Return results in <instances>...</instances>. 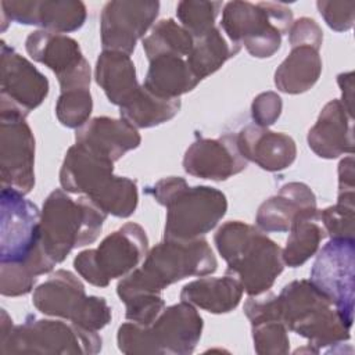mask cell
Listing matches in <instances>:
<instances>
[{"mask_svg": "<svg viewBox=\"0 0 355 355\" xmlns=\"http://www.w3.org/2000/svg\"><path fill=\"white\" fill-rule=\"evenodd\" d=\"M216 258L205 239L166 240L146 255L116 286L121 301L139 294H159L165 287L190 276H207L216 270Z\"/></svg>", "mask_w": 355, "mask_h": 355, "instance_id": "6da1fadb", "label": "cell"}, {"mask_svg": "<svg viewBox=\"0 0 355 355\" xmlns=\"http://www.w3.org/2000/svg\"><path fill=\"white\" fill-rule=\"evenodd\" d=\"M275 318L287 330L305 337L311 352L349 340L352 322L347 320L331 301L311 282L294 280L272 295Z\"/></svg>", "mask_w": 355, "mask_h": 355, "instance_id": "7a4b0ae2", "label": "cell"}, {"mask_svg": "<svg viewBox=\"0 0 355 355\" xmlns=\"http://www.w3.org/2000/svg\"><path fill=\"white\" fill-rule=\"evenodd\" d=\"M112 171L111 159L73 144L62 161L60 183L68 193L83 194L104 214L128 218L137 207V186L132 179L115 176Z\"/></svg>", "mask_w": 355, "mask_h": 355, "instance_id": "3957f363", "label": "cell"}, {"mask_svg": "<svg viewBox=\"0 0 355 355\" xmlns=\"http://www.w3.org/2000/svg\"><path fill=\"white\" fill-rule=\"evenodd\" d=\"M215 245L250 297L266 293L283 272L282 248L259 229L240 220L223 223L214 237Z\"/></svg>", "mask_w": 355, "mask_h": 355, "instance_id": "277c9868", "label": "cell"}, {"mask_svg": "<svg viewBox=\"0 0 355 355\" xmlns=\"http://www.w3.org/2000/svg\"><path fill=\"white\" fill-rule=\"evenodd\" d=\"M146 193L166 207L164 239L194 240L211 232L225 216L226 196L209 186L190 187L183 178H164Z\"/></svg>", "mask_w": 355, "mask_h": 355, "instance_id": "5b68a950", "label": "cell"}, {"mask_svg": "<svg viewBox=\"0 0 355 355\" xmlns=\"http://www.w3.org/2000/svg\"><path fill=\"white\" fill-rule=\"evenodd\" d=\"M107 218L89 198L72 200L61 189L44 200L40 214V248L54 265L78 247L92 244L101 233Z\"/></svg>", "mask_w": 355, "mask_h": 355, "instance_id": "8992f818", "label": "cell"}, {"mask_svg": "<svg viewBox=\"0 0 355 355\" xmlns=\"http://www.w3.org/2000/svg\"><path fill=\"white\" fill-rule=\"evenodd\" d=\"M202 319L184 301L164 308L150 324L128 322L118 329V348L123 354L187 355L200 341Z\"/></svg>", "mask_w": 355, "mask_h": 355, "instance_id": "52a82bcc", "label": "cell"}, {"mask_svg": "<svg viewBox=\"0 0 355 355\" xmlns=\"http://www.w3.org/2000/svg\"><path fill=\"white\" fill-rule=\"evenodd\" d=\"M293 25L291 10L282 3L230 1L225 6L220 26L233 44L244 46L257 58L272 57L282 36Z\"/></svg>", "mask_w": 355, "mask_h": 355, "instance_id": "ba28073f", "label": "cell"}, {"mask_svg": "<svg viewBox=\"0 0 355 355\" xmlns=\"http://www.w3.org/2000/svg\"><path fill=\"white\" fill-rule=\"evenodd\" d=\"M0 263L26 265L39 276L55 265L40 248V214L24 194L1 187L0 196Z\"/></svg>", "mask_w": 355, "mask_h": 355, "instance_id": "9c48e42d", "label": "cell"}, {"mask_svg": "<svg viewBox=\"0 0 355 355\" xmlns=\"http://www.w3.org/2000/svg\"><path fill=\"white\" fill-rule=\"evenodd\" d=\"M148 239L133 222L108 234L97 248L85 250L73 259L76 272L90 284L107 287L112 279L130 273L147 255Z\"/></svg>", "mask_w": 355, "mask_h": 355, "instance_id": "30bf717a", "label": "cell"}, {"mask_svg": "<svg viewBox=\"0 0 355 355\" xmlns=\"http://www.w3.org/2000/svg\"><path fill=\"white\" fill-rule=\"evenodd\" d=\"M33 305L44 315L68 319L90 331H98L111 320L107 301L101 297H87L82 282L64 269L54 272L35 288Z\"/></svg>", "mask_w": 355, "mask_h": 355, "instance_id": "8fae6325", "label": "cell"}, {"mask_svg": "<svg viewBox=\"0 0 355 355\" xmlns=\"http://www.w3.org/2000/svg\"><path fill=\"white\" fill-rule=\"evenodd\" d=\"M1 354H97L101 338L97 331L82 329L73 323L36 319L29 316L22 324L0 338Z\"/></svg>", "mask_w": 355, "mask_h": 355, "instance_id": "7c38bea8", "label": "cell"}, {"mask_svg": "<svg viewBox=\"0 0 355 355\" xmlns=\"http://www.w3.org/2000/svg\"><path fill=\"white\" fill-rule=\"evenodd\" d=\"M354 266L355 239H330L316 257L309 279L349 322H354Z\"/></svg>", "mask_w": 355, "mask_h": 355, "instance_id": "4fadbf2b", "label": "cell"}, {"mask_svg": "<svg viewBox=\"0 0 355 355\" xmlns=\"http://www.w3.org/2000/svg\"><path fill=\"white\" fill-rule=\"evenodd\" d=\"M35 137L25 115L0 108L1 187L28 194L35 186Z\"/></svg>", "mask_w": 355, "mask_h": 355, "instance_id": "5bb4252c", "label": "cell"}, {"mask_svg": "<svg viewBox=\"0 0 355 355\" xmlns=\"http://www.w3.org/2000/svg\"><path fill=\"white\" fill-rule=\"evenodd\" d=\"M25 47L35 61L55 73L61 92L90 87V65L75 39L39 29L26 37Z\"/></svg>", "mask_w": 355, "mask_h": 355, "instance_id": "9a60e30c", "label": "cell"}, {"mask_svg": "<svg viewBox=\"0 0 355 355\" xmlns=\"http://www.w3.org/2000/svg\"><path fill=\"white\" fill-rule=\"evenodd\" d=\"M158 11L159 3L151 0L108 1L100 17L103 49L130 55L137 40L155 21Z\"/></svg>", "mask_w": 355, "mask_h": 355, "instance_id": "2e32d148", "label": "cell"}, {"mask_svg": "<svg viewBox=\"0 0 355 355\" xmlns=\"http://www.w3.org/2000/svg\"><path fill=\"white\" fill-rule=\"evenodd\" d=\"M0 108L28 115L49 94V80L25 57L1 42Z\"/></svg>", "mask_w": 355, "mask_h": 355, "instance_id": "e0dca14e", "label": "cell"}, {"mask_svg": "<svg viewBox=\"0 0 355 355\" xmlns=\"http://www.w3.org/2000/svg\"><path fill=\"white\" fill-rule=\"evenodd\" d=\"M183 168L196 178L226 180L244 171L247 159L237 147L236 135L227 133L219 139L198 137L194 140L186 150Z\"/></svg>", "mask_w": 355, "mask_h": 355, "instance_id": "ac0fdd59", "label": "cell"}, {"mask_svg": "<svg viewBox=\"0 0 355 355\" xmlns=\"http://www.w3.org/2000/svg\"><path fill=\"white\" fill-rule=\"evenodd\" d=\"M3 17L24 25L65 33L78 31L86 19V7L75 0H3Z\"/></svg>", "mask_w": 355, "mask_h": 355, "instance_id": "d6986e66", "label": "cell"}, {"mask_svg": "<svg viewBox=\"0 0 355 355\" xmlns=\"http://www.w3.org/2000/svg\"><path fill=\"white\" fill-rule=\"evenodd\" d=\"M237 147L247 161L265 171L279 172L288 168L295 157V141L286 133L272 132L258 125H248L237 135Z\"/></svg>", "mask_w": 355, "mask_h": 355, "instance_id": "ffe728a7", "label": "cell"}, {"mask_svg": "<svg viewBox=\"0 0 355 355\" xmlns=\"http://www.w3.org/2000/svg\"><path fill=\"white\" fill-rule=\"evenodd\" d=\"M354 116L340 100L329 101L308 132L311 150L326 159L354 153Z\"/></svg>", "mask_w": 355, "mask_h": 355, "instance_id": "44dd1931", "label": "cell"}, {"mask_svg": "<svg viewBox=\"0 0 355 355\" xmlns=\"http://www.w3.org/2000/svg\"><path fill=\"white\" fill-rule=\"evenodd\" d=\"M75 140L76 144L115 162L128 151L137 148L141 137L137 129L122 118L96 116L76 130Z\"/></svg>", "mask_w": 355, "mask_h": 355, "instance_id": "7402d4cb", "label": "cell"}, {"mask_svg": "<svg viewBox=\"0 0 355 355\" xmlns=\"http://www.w3.org/2000/svg\"><path fill=\"white\" fill-rule=\"evenodd\" d=\"M316 197L313 191L300 182H290L279 193L261 204L255 222L263 232H288L293 222L302 214L315 212Z\"/></svg>", "mask_w": 355, "mask_h": 355, "instance_id": "603a6c76", "label": "cell"}, {"mask_svg": "<svg viewBox=\"0 0 355 355\" xmlns=\"http://www.w3.org/2000/svg\"><path fill=\"white\" fill-rule=\"evenodd\" d=\"M94 78L110 103L118 107L129 103L141 87L130 55L121 51L103 50L96 62Z\"/></svg>", "mask_w": 355, "mask_h": 355, "instance_id": "cb8c5ba5", "label": "cell"}, {"mask_svg": "<svg viewBox=\"0 0 355 355\" xmlns=\"http://www.w3.org/2000/svg\"><path fill=\"white\" fill-rule=\"evenodd\" d=\"M148 61L150 68L143 86L157 97L179 98L200 83V79L193 73L184 57L159 54Z\"/></svg>", "mask_w": 355, "mask_h": 355, "instance_id": "d4e9b609", "label": "cell"}, {"mask_svg": "<svg viewBox=\"0 0 355 355\" xmlns=\"http://www.w3.org/2000/svg\"><path fill=\"white\" fill-rule=\"evenodd\" d=\"M240 282L227 275L223 277H202L187 283L180 291V300L211 313L233 311L243 297Z\"/></svg>", "mask_w": 355, "mask_h": 355, "instance_id": "484cf974", "label": "cell"}, {"mask_svg": "<svg viewBox=\"0 0 355 355\" xmlns=\"http://www.w3.org/2000/svg\"><path fill=\"white\" fill-rule=\"evenodd\" d=\"M322 60L319 49L312 46H294L275 72V85L280 92L300 94L309 90L319 79Z\"/></svg>", "mask_w": 355, "mask_h": 355, "instance_id": "4316f807", "label": "cell"}, {"mask_svg": "<svg viewBox=\"0 0 355 355\" xmlns=\"http://www.w3.org/2000/svg\"><path fill=\"white\" fill-rule=\"evenodd\" d=\"M240 51V46L227 43L218 28L194 37L190 54L186 61L193 73L201 80L218 71L229 58Z\"/></svg>", "mask_w": 355, "mask_h": 355, "instance_id": "83f0119b", "label": "cell"}, {"mask_svg": "<svg viewBox=\"0 0 355 355\" xmlns=\"http://www.w3.org/2000/svg\"><path fill=\"white\" fill-rule=\"evenodd\" d=\"M326 232L320 225L318 211L300 215L290 227L286 247L282 250L284 265L297 268L304 265L319 248Z\"/></svg>", "mask_w": 355, "mask_h": 355, "instance_id": "f1b7e54d", "label": "cell"}, {"mask_svg": "<svg viewBox=\"0 0 355 355\" xmlns=\"http://www.w3.org/2000/svg\"><path fill=\"white\" fill-rule=\"evenodd\" d=\"M179 98H161L140 87L137 94L119 107L121 118L137 128H153L172 119L180 110Z\"/></svg>", "mask_w": 355, "mask_h": 355, "instance_id": "f546056e", "label": "cell"}, {"mask_svg": "<svg viewBox=\"0 0 355 355\" xmlns=\"http://www.w3.org/2000/svg\"><path fill=\"white\" fill-rule=\"evenodd\" d=\"M194 37L172 18L161 19L151 33L143 39V49L148 60L159 54H178L187 57L191 51Z\"/></svg>", "mask_w": 355, "mask_h": 355, "instance_id": "4dcf8cb0", "label": "cell"}, {"mask_svg": "<svg viewBox=\"0 0 355 355\" xmlns=\"http://www.w3.org/2000/svg\"><path fill=\"white\" fill-rule=\"evenodd\" d=\"M355 193H338L336 205L318 211L319 220L330 239H354Z\"/></svg>", "mask_w": 355, "mask_h": 355, "instance_id": "1f68e13d", "label": "cell"}, {"mask_svg": "<svg viewBox=\"0 0 355 355\" xmlns=\"http://www.w3.org/2000/svg\"><path fill=\"white\" fill-rule=\"evenodd\" d=\"M220 8V1L183 0L176 7V15L183 28L193 37H198L214 28V22Z\"/></svg>", "mask_w": 355, "mask_h": 355, "instance_id": "d6a6232c", "label": "cell"}, {"mask_svg": "<svg viewBox=\"0 0 355 355\" xmlns=\"http://www.w3.org/2000/svg\"><path fill=\"white\" fill-rule=\"evenodd\" d=\"M93 101L89 89H72L61 92L57 105V119L67 128L83 126L92 114Z\"/></svg>", "mask_w": 355, "mask_h": 355, "instance_id": "836d02e7", "label": "cell"}, {"mask_svg": "<svg viewBox=\"0 0 355 355\" xmlns=\"http://www.w3.org/2000/svg\"><path fill=\"white\" fill-rule=\"evenodd\" d=\"M252 326V340L255 352L259 355L287 354L290 349V340L287 327L277 319H265Z\"/></svg>", "mask_w": 355, "mask_h": 355, "instance_id": "e575fe53", "label": "cell"}, {"mask_svg": "<svg viewBox=\"0 0 355 355\" xmlns=\"http://www.w3.org/2000/svg\"><path fill=\"white\" fill-rule=\"evenodd\" d=\"M36 275L25 265L0 263V291L7 297L28 294L35 283Z\"/></svg>", "mask_w": 355, "mask_h": 355, "instance_id": "d590c367", "label": "cell"}, {"mask_svg": "<svg viewBox=\"0 0 355 355\" xmlns=\"http://www.w3.org/2000/svg\"><path fill=\"white\" fill-rule=\"evenodd\" d=\"M123 302L126 305V319L139 324L153 323L165 308L159 294H139Z\"/></svg>", "mask_w": 355, "mask_h": 355, "instance_id": "8d00e7d4", "label": "cell"}, {"mask_svg": "<svg viewBox=\"0 0 355 355\" xmlns=\"http://www.w3.org/2000/svg\"><path fill=\"white\" fill-rule=\"evenodd\" d=\"M316 6L331 29L344 32L352 28L355 19V1H318Z\"/></svg>", "mask_w": 355, "mask_h": 355, "instance_id": "74e56055", "label": "cell"}, {"mask_svg": "<svg viewBox=\"0 0 355 355\" xmlns=\"http://www.w3.org/2000/svg\"><path fill=\"white\" fill-rule=\"evenodd\" d=\"M282 98L275 92L258 94L251 104V115L258 126L268 128L273 125L282 112Z\"/></svg>", "mask_w": 355, "mask_h": 355, "instance_id": "f35d334b", "label": "cell"}, {"mask_svg": "<svg viewBox=\"0 0 355 355\" xmlns=\"http://www.w3.org/2000/svg\"><path fill=\"white\" fill-rule=\"evenodd\" d=\"M323 40V32L320 26L312 18L302 17L293 22L288 31V42L291 47L294 46H312L320 49Z\"/></svg>", "mask_w": 355, "mask_h": 355, "instance_id": "ab89813d", "label": "cell"}, {"mask_svg": "<svg viewBox=\"0 0 355 355\" xmlns=\"http://www.w3.org/2000/svg\"><path fill=\"white\" fill-rule=\"evenodd\" d=\"M338 193H355V172L352 155H348L338 164Z\"/></svg>", "mask_w": 355, "mask_h": 355, "instance_id": "60d3db41", "label": "cell"}, {"mask_svg": "<svg viewBox=\"0 0 355 355\" xmlns=\"http://www.w3.org/2000/svg\"><path fill=\"white\" fill-rule=\"evenodd\" d=\"M338 86L341 87L343 92V100H340L347 111L352 115V98H354V73L352 72H345L340 73L337 76Z\"/></svg>", "mask_w": 355, "mask_h": 355, "instance_id": "b9f144b4", "label": "cell"}]
</instances>
